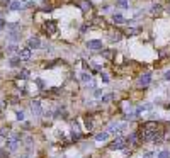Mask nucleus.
Returning <instances> with one entry per match:
<instances>
[{
	"instance_id": "1",
	"label": "nucleus",
	"mask_w": 170,
	"mask_h": 158,
	"mask_svg": "<svg viewBox=\"0 0 170 158\" xmlns=\"http://www.w3.org/2000/svg\"><path fill=\"white\" fill-rule=\"evenodd\" d=\"M19 134H14V138H7L5 139V150L7 151H10V153H14V151H17V148H19Z\"/></svg>"
},
{
	"instance_id": "2",
	"label": "nucleus",
	"mask_w": 170,
	"mask_h": 158,
	"mask_svg": "<svg viewBox=\"0 0 170 158\" xmlns=\"http://www.w3.org/2000/svg\"><path fill=\"white\" fill-rule=\"evenodd\" d=\"M126 145H128V143H126L124 138L117 136V138H114V139L109 143V148H111V150H122V148H126Z\"/></svg>"
},
{
	"instance_id": "3",
	"label": "nucleus",
	"mask_w": 170,
	"mask_h": 158,
	"mask_svg": "<svg viewBox=\"0 0 170 158\" xmlns=\"http://www.w3.org/2000/svg\"><path fill=\"white\" fill-rule=\"evenodd\" d=\"M42 32H44V34H49V36L54 34V32H56V22L54 21H46L44 24H42Z\"/></svg>"
},
{
	"instance_id": "4",
	"label": "nucleus",
	"mask_w": 170,
	"mask_h": 158,
	"mask_svg": "<svg viewBox=\"0 0 170 158\" xmlns=\"http://www.w3.org/2000/svg\"><path fill=\"white\" fill-rule=\"evenodd\" d=\"M150 83H151V73H150V72H145L138 78V85L139 87H148Z\"/></svg>"
},
{
	"instance_id": "5",
	"label": "nucleus",
	"mask_w": 170,
	"mask_h": 158,
	"mask_svg": "<svg viewBox=\"0 0 170 158\" xmlns=\"http://www.w3.org/2000/svg\"><path fill=\"white\" fill-rule=\"evenodd\" d=\"M17 56H19L22 61H29V60H31V56H32V51L29 49V48H22V49H19V51H17Z\"/></svg>"
},
{
	"instance_id": "6",
	"label": "nucleus",
	"mask_w": 170,
	"mask_h": 158,
	"mask_svg": "<svg viewBox=\"0 0 170 158\" xmlns=\"http://www.w3.org/2000/svg\"><path fill=\"white\" fill-rule=\"evenodd\" d=\"M27 48H29V49H39V48H41V39L37 36L29 37V39H27Z\"/></svg>"
},
{
	"instance_id": "7",
	"label": "nucleus",
	"mask_w": 170,
	"mask_h": 158,
	"mask_svg": "<svg viewBox=\"0 0 170 158\" xmlns=\"http://www.w3.org/2000/svg\"><path fill=\"white\" fill-rule=\"evenodd\" d=\"M31 111L34 112V116H42V105H41V100H32L31 102Z\"/></svg>"
},
{
	"instance_id": "8",
	"label": "nucleus",
	"mask_w": 170,
	"mask_h": 158,
	"mask_svg": "<svg viewBox=\"0 0 170 158\" xmlns=\"http://www.w3.org/2000/svg\"><path fill=\"white\" fill-rule=\"evenodd\" d=\"M19 39H21V32H19V29H12V31L7 32V41L17 42Z\"/></svg>"
},
{
	"instance_id": "9",
	"label": "nucleus",
	"mask_w": 170,
	"mask_h": 158,
	"mask_svg": "<svg viewBox=\"0 0 170 158\" xmlns=\"http://www.w3.org/2000/svg\"><path fill=\"white\" fill-rule=\"evenodd\" d=\"M85 46L89 48V49L97 51V49H102V41H99V39H90V41H87V44H85Z\"/></svg>"
},
{
	"instance_id": "10",
	"label": "nucleus",
	"mask_w": 170,
	"mask_h": 158,
	"mask_svg": "<svg viewBox=\"0 0 170 158\" xmlns=\"http://www.w3.org/2000/svg\"><path fill=\"white\" fill-rule=\"evenodd\" d=\"M22 9H26V7L21 0H14V2L9 4V10H22Z\"/></svg>"
},
{
	"instance_id": "11",
	"label": "nucleus",
	"mask_w": 170,
	"mask_h": 158,
	"mask_svg": "<svg viewBox=\"0 0 170 158\" xmlns=\"http://www.w3.org/2000/svg\"><path fill=\"white\" fill-rule=\"evenodd\" d=\"M22 60L19 58V56H12V58H9V66H12V68H17V66H21Z\"/></svg>"
},
{
	"instance_id": "12",
	"label": "nucleus",
	"mask_w": 170,
	"mask_h": 158,
	"mask_svg": "<svg viewBox=\"0 0 170 158\" xmlns=\"http://www.w3.org/2000/svg\"><path fill=\"white\" fill-rule=\"evenodd\" d=\"M80 9H82V12H87L92 9V2L90 0H82L80 2Z\"/></svg>"
},
{
	"instance_id": "13",
	"label": "nucleus",
	"mask_w": 170,
	"mask_h": 158,
	"mask_svg": "<svg viewBox=\"0 0 170 158\" xmlns=\"http://www.w3.org/2000/svg\"><path fill=\"white\" fill-rule=\"evenodd\" d=\"M16 78L27 80V78H29V70H19V72H17V75H16Z\"/></svg>"
},
{
	"instance_id": "14",
	"label": "nucleus",
	"mask_w": 170,
	"mask_h": 158,
	"mask_svg": "<svg viewBox=\"0 0 170 158\" xmlns=\"http://www.w3.org/2000/svg\"><path fill=\"white\" fill-rule=\"evenodd\" d=\"M112 22H114V24H124L126 19H124V16H121V14H114V16H112Z\"/></svg>"
},
{
	"instance_id": "15",
	"label": "nucleus",
	"mask_w": 170,
	"mask_h": 158,
	"mask_svg": "<svg viewBox=\"0 0 170 158\" xmlns=\"http://www.w3.org/2000/svg\"><path fill=\"white\" fill-rule=\"evenodd\" d=\"M107 138H109V133L104 131V133H99V134H95V141L102 143V141H106Z\"/></svg>"
},
{
	"instance_id": "16",
	"label": "nucleus",
	"mask_w": 170,
	"mask_h": 158,
	"mask_svg": "<svg viewBox=\"0 0 170 158\" xmlns=\"http://www.w3.org/2000/svg\"><path fill=\"white\" fill-rule=\"evenodd\" d=\"M141 32V27H129L126 31V34L128 36H136V34H139Z\"/></svg>"
},
{
	"instance_id": "17",
	"label": "nucleus",
	"mask_w": 170,
	"mask_h": 158,
	"mask_svg": "<svg viewBox=\"0 0 170 158\" xmlns=\"http://www.w3.org/2000/svg\"><path fill=\"white\" fill-rule=\"evenodd\" d=\"M101 54H102V58L111 60L112 56H114V51H112V49H106V51H102V49H101Z\"/></svg>"
},
{
	"instance_id": "18",
	"label": "nucleus",
	"mask_w": 170,
	"mask_h": 158,
	"mask_svg": "<svg viewBox=\"0 0 170 158\" xmlns=\"http://www.w3.org/2000/svg\"><path fill=\"white\" fill-rule=\"evenodd\" d=\"M80 78H82V82L89 83V82L92 80V75H90V73H87V72H82V73H80Z\"/></svg>"
},
{
	"instance_id": "19",
	"label": "nucleus",
	"mask_w": 170,
	"mask_h": 158,
	"mask_svg": "<svg viewBox=\"0 0 170 158\" xmlns=\"http://www.w3.org/2000/svg\"><path fill=\"white\" fill-rule=\"evenodd\" d=\"M114 97H116L114 94H106V95H102V102H104V104H109V102H112V100H114Z\"/></svg>"
},
{
	"instance_id": "20",
	"label": "nucleus",
	"mask_w": 170,
	"mask_h": 158,
	"mask_svg": "<svg viewBox=\"0 0 170 158\" xmlns=\"http://www.w3.org/2000/svg\"><path fill=\"white\" fill-rule=\"evenodd\" d=\"M19 51V48H17V42H10V44H9V46H7V53H17Z\"/></svg>"
},
{
	"instance_id": "21",
	"label": "nucleus",
	"mask_w": 170,
	"mask_h": 158,
	"mask_svg": "<svg viewBox=\"0 0 170 158\" xmlns=\"http://www.w3.org/2000/svg\"><path fill=\"white\" fill-rule=\"evenodd\" d=\"M85 129H87V131H92V129H94V122H92V119H89V117H85Z\"/></svg>"
},
{
	"instance_id": "22",
	"label": "nucleus",
	"mask_w": 170,
	"mask_h": 158,
	"mask_svg": "<svg viewBox=\"0 0 170 158\" xmlns=\"http://www.w3.org/2000/svg\"><path fill=\"white\" fill-rule=\"evenodd\" d=\"M16 119H17V121H24V119H26L24 111H16Z\"/></svg>"
},
{
	"instance_id": "23",
	"label": "nucleus",
	"mask_w": 170,
	"mask_h": 158,
	"mask_svg": "<svg viewBox=\"0 0 170 158\" xmlns=\"http://www.w3.org/2000/svg\"><path fill=\"white\" fill-rule=\"evenodd\" d=\"M160 10H162V4H155V5L151 7V14H153V16L155 14H158Z\"/></svg>"
},
{
	"instance_id": "24",
	"label": "nucleus",
	"mask_w": 170,
	"mask_h": 158,
	"mask_svg": "<svg viewBox=\"0 0 170 158\" xmlns=\"http://www.w3.org/2000/svg\"><path fill=\"white\" fill-rule=\"evenodd\" d=\"M117 7H121V9H128V0H117V4H116Z\"/></svg>"
},
{
	"instance_id": "25",
	"label": "nucleus",
	"mask_w": 170,
	"mask_h": 158,
	"mask_svg": "<svg viewBox=\"0 0 170 158\" xmlns=\"http://www.w3.org/2000/svg\"><path fill=\"white\" fill-rule=\"evenodd\" d=\"M121 39V32H117L116 31V34H111V41L114 42V41H119Z\"/></svg>"
},
{
	"instance_id": "26",
	"label": "nucleus",
	"mask_w": 170,
	"mask_h": 158,
	"mask_svg": "<svg viewBox=\"0 0 170 158\" xmlns=\"http://www.w3.org/2000/svg\"><path fill=\"white\" fill-rule=\"evenodd\" d=\"M90 22H85L84 26H82V29H80V32H82V34H84V32H87V29H90Z\"/></svg>"
},
{
	"instance_id": "27",
	"label": "nucleus",
	"mask_w": 170,
	"mask_h": 158,
	"mask_svg": "<svg viewBox=\"0 0 170 158\" xmlns=\"http://www.w3.org/2000/svg\"><path fill=\"white\" fill-rule=\"evenodd\" d=\"M53 9H54L53 5H42V7H41V12H51Z\"/></svg>"
},
{
	"instance_id": "28",
	"label": "nucleus",
	"mask_w": 170,
	"mask_h": 158,
	"mask_svg": "<svg viewBox=\"0 0 170 158\" xmlns=\"http://www.w3.org/2000/svg\"><path fill=\"white\" fill-rule=\"evenodd\" d=\"M158 158H170V151H167V150H163V151L158 155Z\"/></svg>"
},
{
	"instance_id": "29",
	"label": "nucleus",
	"mask_w": 170,
	"mask_h": 158,
	"mask_svg": "<svg viewBox=\"0 0 170 158\" xmlns=\"http://www.w3.org/2000/svg\"><path fill=\"white\" fill-rule=\"evenodd\" d=\"M5 24H7V21H5V19H0V32H2L4 29H5Z\"/></svg>"
},
{
	"instance_id": "30",
	"label": "nucleus",
	"mask_w": 170,
	"mask_h": 158,
	"mask_svg": "<svg viewBox=\"0 0 170 158\" xmlns=\"http://www.w3.org/2000/svg\"><path fill=\"white\" fill-rule=\"evenodd\" d=\"M5 157H9V151L7 150H0V158H5Z\"/></svg>"
},
{
	"instance_id": "31",
	"label": "nucleus",
	"mask_w": 170,
	"mask_h": 158,
	"mask_svg": "<svg viewBox=\"0 0 170 158\" xmlns=\"http://www.w3.org/2000/svg\"><path fill=\"white\" fill-rule=\"evenodd\" d=\"M36 83L39 85V89H44V82H42L41 78H36Z\"/></svg>"
},
{
	"instance_id": "32",
	"label": "nucleus",
	"mask_w": 170,
	"mask_h": 158,
	"mask_svg": "<svg viewBox=\"0 0 170 158\" xmlns=\"http://www.w3.org/2000/svg\"><path fill=\"white\" fill-rule=\"evenodd\" d=\"M9 102H10V104H17V102H19V97H16V95H14V97H10V100H9Z\"/></svg>"
},
{
	"instance_id": "33",
	"label": "nucleus",
	"mask_w": 170,
	"mask_h": 158,
	"mask_svg": "<svg viewBox=\"0 0 170 158\" xmlns=\"http://www.w3.org/2000/svg\"><path fill=\"white\" fill-rule=\"evenodd\" d=\"M101 77H102V82H109V77H107L106 73H102Z\"/></svg>"
},
{
	"instance_id": "34",
	"label": "nucleus",
	"mask_w": 170,
	"mask_h": 158,
	"mask_svg": "<svg viewBox=\"0 0 170 158\" xmlns=\"http://www.w3.org/2000/svg\"><path fill=\"white\" fill-rule=\"evenodd\" d=\"M163 78H165V80H170V70H169V72H167V73L163 75Z\"/></svg>"
},
{
	"instance_id": "35",
	"label": "nucleus",
	"mask_w": 170,
	"mask_h": 158,
	"mask_svg": "<svg viewBox=\"0 0 170 158\" xmlns=\"http://www.w3.org/2000/svg\"><path fill=\"white\" fill-rule=\"evenodd\" d=\"M143 158H153V153H145Z\"/></svg>"
},
{
	"instance_id": "36",
	"label": "nucleus",
	"mask_w": 170,
	"mask_h": 158,
	"mask_svg": "<svg viewBox=\"0 0 170 158\" xmlns=\"http://www.w3.org/2000/svg\"><path fill=\"white\" fill-rule=\"evenodd\" d=\"M95 97H102V90H95Z\"/></svg>"
},
{
	"instance_id": "37",
	"label": "nucleus",
	"mask_w": 170,
	"mask_h": 158,
	"mask_svg": "<svg viewBox=\"0 0 170 158\" xmlns=\"http://www.w3.org/2000/svg\"><path fill=\"white\" fill-rule=\"evenodd\" d=\"M19 158H31V157H29V155H21Z\"/></svg>"
},
{
	"instance_id": "38",
	"label": "nucleus",
	"mask_w": 170,
	"mask_h": 158,
	"mask_svg": "<svg viewBox=\"0 0 170 158\" xmlns=\"http://www.w3.org/2000/svg\"><path fill=\"white\" fill-rule=\"evenodd\" d=\"M0 17H2V12H0Z\"/></svg>"
},
{
	"instance_id": "39",
	"label": "nucleus",
	"mask_w": 170,
	"mask_h": 158,
	"mask_svg": "<svg viewBox=\"0 0 170 158\" xmlns=\"http://www.w3.org/2000/svg\"><path fill=\"white\" fill-rule=\"evenodd\" d=\"M169 12H170V9H169Z\"/></svg>"
}]
</instances>
